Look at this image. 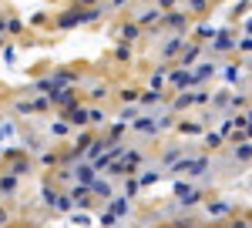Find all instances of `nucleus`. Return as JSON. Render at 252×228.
Masks as SVG:
<instances>
[{
	"instance_id": "18",
	"label": "nucleus",
	"mask_w": 252,
	"mask_h": 228,
	"mask_svg": "<svg viewBox=\"0 0 252 228\" xmlns=\"http://www.w3.org/2000/svg\"><path fill=\"white\" fill-rule=\"evenodd\" d=\"M20 141H24V151H27V154H37L40 148H47V138H40V134H34L31 128H24V134H20Z\"/></svg>"
},
{
	"instance_id": "32",
	"label": "nucleus",
	"mask_w": 252,
	"mask_h": 228,
	"mask_svg": "<svg viewBox=\"0 0 252 228\" xmlns=\"http://www.w3.org/2000/svg\"><path fill=\"white\" fill-rule=\"evenodd\" d=\"M104 121H108V111L97 108V104H91V108H88V128H101Z\"/></svg>"
},
{
	"instance_id": "47",
	"label": "nucleus",
	"mask_w": 252,
	"mask_h": 228,
	"mask_svg": "<svg viewBox=\"0 0 252 228\" xmlns=\"http://www.w3.org/2000/svg\"><path fill=\"white\" fill-rule=\"evenodd\" d=\"M246 10H249V0H239L235 10H232V17H246Z\"/></svg>"
},
{
	"instance_id": "12",
	"label": "nucleus",
	"mask_w": 252,
	"mask_h": 228,
	"mask_svg": "<svg viewBox=\"0 0 252 228\" xmlns=\"http://www.w3.org/2000/svg\"><path fill=\"white\" fill-rule=\"evenodd\" d=\"M168 87H148V91H141L138 94V108H158V104H165L168 101Z\"/></svg>"
},
{
	"instance_id": "46",
	"label": "nucleus",
	"mask_w": 252,
	"mask_h": 228,
	"mask_svg": "<svg viewBox=\"0 0 252 228\" xmlns=\"http://www.w3.org/2000/svg\"><path fill=\"white\" fill-rule=\"evenodd\" d=\"M0 57H3V64H14L17 60V47H0Z\"/></svg>"
},
{
	"instance_id": "6",
	"label": "nucleus",
	"mask_w": 252,
	"mask_h": 228,
	"mask_svg": "<svg viewBox=\"0 0 252 228\" xmlns=\"http://www.w3.org/2000/svg\"><path fill=\"white\" fill-rule=\"evenodd\" d=\"M229 51H235V37H232V30H215V37L205 44V54H229Z\"/></svg>"
},
{
	"instance_id": "2",
	"label": "nucleus",
	"mask_w": 252,
	"mask_h": 228,
	"mask_svg": "<svg viewBox=\"0 0 252 228\" xmlns=\"http://www.w3.org/2000/svg\"><path fill=\"white\" fill-rule=\"evenodd\" d=\"M10 111H14V117H34V114H47V111H51V101H47V94L17 97Z\"/></svg>"
},
{
	"instance_id": "11",
	"label": "nucleus",
	"mask_w": 252,
	"mask_h": 228,
	"mask_svg": "<svg viewBox=\"0 0 252 228\" xmlns=\"http://www.w3.org/2000/svg\"><path fill=\"white\" fill-rule=\"evenodd\" d=\"M192 74H195V84H209V81H215L219 77V64H212V60H195L192 64Z\"/></svg>"
},
{
	"instance_id": "24",
	"label": "nucleus",
	"mask_w": 252,
	"mask_h": 228,
	"mask_svg": "<svg viewBox=\"0 0 252 228\" xmlns=\"http://www.w3.org/2000/svg\"><path fill=\"white\" fill-rule=\"evenodd\" d=\"M88 97H91V104L108 101V97H111V84H108V81H91V91H88Z\"/></svg>"
},
{
	"instance_id": "52",
	"label": "nucleus",
	"mask_w": 252,
	"mask_h": 228,
	"mask_svg": "<svg viewBox=\"0 0 252 228\" xmlns=\"http://www.w3.org/2000/svg\"><path fill=\"white\" fill-rule=\"evenodd\" d=\"M94 3H101V0H74V7H94Z\"/></svg>"
},
{
	"instance_id": "26",
	"label": "nucleus",
	"mask_w": 252,
	"mask_h": 228,
	"mask_svg": "<svg viewBox=\"0 0 252 228\" xmlns=\"http://www.w3.org/2000/svg\"><path fill=\"white\" fill-rule=\"evenodd\" d=\"M246 108H249V87L229 91V111H246Z\"/></svg>"
},
{
	"instance_id": "31",
	"label": "nucleus",
	"mask_w": 252,
	"mask_h": 228,
	"mask_svg": "<svg viewBox=\"0 0 252 228\" xmlns=\"http://www.w3.org/2000/svg\"><path fill=\"white\" fill-rule=\"evenodd\" d=\"M17 138V117H0V141Z\"/></svg>"
},
{
	"instance_id": "10",
	"label": "nucleus",
	"mask_w": 252,
	"mask_h": 228,
	"mask_svg": "<svg viewBox=\"0 0 252 228\" xmlns=\"http://www.w3.org/2000/svg\"><path fill=\"white\" fill-rule=\"evenodd\" d=\"M135 178H138L141 188H152V185H158V181L165 178V168H161V165H141V168L135 171Z\"/></svg>"
},
{
	"instance_id": "37",
	"label": "nucleus",
	"mask_w": 252,
	"mask_h": 228,
	"mask_svg": "<svg viewBox=\"0 0 252 228\" xmlns=\"http://www.w3.org/2000/svg\"><path fill=\"white\" fill-rule=\"evenodd\" d=\"M131 57H135L131 44H118V47H115V60H118V64H131Z\"/></svg>"
},
{
	"instance_id": "28",
	"label": "nucleus",
	"mask_w": 252,
	"mask_h": 228,
	"mask_svg": "<svg viewBox=\"0 0 252 228\" xmlns=\"http://www.w3.org/2000/svg\"><path fill=\"white\" fill-rule=\"evenodd\" d=\"M58 158H61V154L54 151V148H40L37 158H34V165H37V168H54V165H58Z\"/></svg>"
},
{
	"instance_id": "15",
	"label": "nucleus",
	"mask_w": 252,
	"mask_h": 228,
	"mask_svg": "<svg viewBox=\"0 0 252 228\" xmlns=\"http://www.w3.org/2000/svg\"><path fill=\"white\" fill-rule=\"evenodd\" d=\"M0 198H20V178L10 171H0Z\"/></svg>"
},
{
	"instance_id": "34",
	"label": "nucleus",
	"mask_w": 252,
	"mask_h": 228,
	"mask_svg": "<svg viewBox=\"0 0 252 228\" xmlns=\"http://www.w3.org/2000/svg\"><path fill=\"white\" fill-rule=\"evenodd\" d=\"M121 191H125L128 198H138V195H141V185H138L135 174H125V178H121Z\"/></svg>"
},
{
	"instance_id": "42",
	"label": "nucleus",
	"mask_w": 252,
	"mask_h": 228,
	"mask_svg": "<svg viewBox=\"0 0 252 228\" xmlns=\"http://www.w3.org/2000/svg\"><path fill=\"white\" fill-rule=\"evenodd\" d=\"M97 225H118V215L108 208V205H104V211L97 215Z\"/></svg>"
},
{
	"instance_id": "20",
	"label": "nucleus",
	"mask_w": 252,
	"mask_h": 228,
	"mask_svg": "<svg viewBox=\"0 0 252 228\" xmlns=\"http://www.w3.org/2000/svg\"><path fill=\"white\" fill-rule=\"evenodd\" d=\"M94 174H97V168L91 165V161H84V158L74 161V181H78V185H91V178H94Z\"/></svg>"
},
{
	"instance_id": "50",
	"label": "nucleus",
	"mask_w": 252,
	"mask_h": 228,
	"mask_svg": "<svg viewBox=\"0 0 252 228\" xmlns=\"http://www.w3.org/2000/svg\"><path fill=\"white\" fill-rule=\"evenodd\" d=\"M31 24H34V27H40V24H47V14H44V10H40V14H34V17H31Z\"/></svg>"
},
{
	"instance_id": "35",
	"label": "nucleus",
	"mask_w": 252,
	"mask_h": 228,
	"mask_svg": "<svg viewBox=\"0 0 252 228\" xmlns=\"http://www.w3.org/2000/svg\"><path fill=\"white\" fill-rule=\"evenodd\" d=\"M47 134H51V138H67V134H71V124H67L64 117H54L51 128H47Z\"/></svg>"
},
{
	"instance_id": "49",
	"label": "nucleus",
	"mask_w": 252,
	"mask_h": 228,
	"mask_svg": "<svg viewBox=\"0 0 252 228\" xmlns=\"http://www.w3.org/2000/svg\"><path fill=\"white\" fill-rule=\"evenodd\" d=\"M158 10H172V7H178V0H155Z\"/></svg>"
},
{
	"instance_id": "40",
	"label": "nucleus",
	"mask_w": 252,
	"mask_h": 228,
	"mask_svg": "<svg viewBox=\"0 0 252 228\" xmlns=\"http://www.w3.org/2000/svg\"><path fill=\"white\" fill-rule=\"evenodd\" d=\"M138 114H141V108H138V104H125V108H121V114H118V121H125V124H128V121H131V117H138Z\"/></svg>"
},
{
	"instance_id": "54",
	"label": "nucleus",
	"mask_w": 252,
	"mask_h": 228,
	"mask_svg": "<svg viewBox=\"0 0 252 228\" xmlns=\"http://www.w3.org/2000/svg\"><path fill=\"white\" fill-rule=\"evenodd\" d=\"M0 47H3V34H0Z\"/></svg>"
},
{
	"instance_id": "21",
	"label": "nucleus",
	"mask_w": 252,
	"mask_h": 228,
	"mask_svg": "<svg viewBox=\"0 0 252 228\" xmlns=\"http://www.w3.org/2000/svg\"><path fill=\"white\" fill-rule=\"evenodd\" d=\"M249 158H252V141H235L232 144V161L249 168Z\"/></svg>"
},
{
	"instance_id": "3",
	"label": "nucleus",
	"mask_w": 252,
	"mask_h": 228,
	"mask_svg": "<svg viewBox=\"0 0 252 228\" xmlns=\"http://www.w3.org/2000/svg\"><path fill=\"white\" fill-rule=\"evenodd\" d=\"M155 27H158V30H185V34H189V27H192V14L172 7V10L161 14V20H158Z\"/></svg>"
},
{
	"instance_id": "30",
	"label": "nucleus",
	"mask_w": 252,
	"mask_h": 228,
	"mask_svg": "<svg viewBox=\"0 0 252 228\" xmlns=\"http://www.w3.org/2000/svg\"><path fill=\"white\" fill-rule=\"evenodd\" d=\"M168 67H172V60H165V64H158L152 77H148V87H165V74H168Z\"/></svg>"
},
{
	"instance_id": "7",
	"label": "nucleus",
	"mask_w": 252,
	"mask_h": 228,
	"mask_svg": "<svg viewBox=\"0 0 252 228\" xmlns=\"http://www.w3.org/2000/svg\"><path fill=\"white\" fill-rule=\"evenodd\" d=\"M47 84H51V91H58V87H71V84H81V74H78V71H71V67H58V71L47 74ZM51 91H47V94H51Z\"/></svg>"
},
{
	"instance_id": "51",
	"label": "nucleus",
	"mask_w": 252,
	"mask_h": 228,
	"mask_svg": "<svg viewBox=\"0 0 252 228\" xmlns=\"http://www.w3.org/2000/svg\"><path fill=\"white\" fill-rule=\"evenodd\" d=\"M0 225H10V211L0 205Z\"/></svg>"
},
{
	"instance_id": "8",
	"label": "nucleus",
	"mask_w": 252,
	"mask_h": 228,
	"mask_svg": "<svg viewBox=\"0 0 252 228\" xmlns=\"http://www.w3.org/2000/svg\"><path fill=\"white\" fill-rule=\"evenodd\" d=\"M58 117H64L71 128H88V104H81V101H74L71 108H61Z\"/></svg>"
},
{
	"instance_id": "13",
	"label": "nucleus",
	"mask_w": 252,
	"mask_h": 228,
	"mask_svg": "<svg viewBox=\"0 0 252 228\" xmlns=\"http://www.w3.org/2000/svg\"><path fill=\"white\" fill-rule=\"evenodd\" d=\"M232 211H235L232 198H212V201H205V215H209V218H225V215H232Z\"/></svg>"
},
{
	"instance_id": "9",
	"label": "nucleus",
	"mask_w": 252,
	"mask_h": 228,
	"mask_svg": "<svg viewBox=\"0 0 252 228\" xmlns=\"http://www.w3.org/2000/svg\"><path fill=\"white\" fill-rule=\"evenodd\" d=\"M131 201H135V198H128L125 191H115V195H111L104 205H108V208L118 215V222H125V218H131Z\"/></svg>"
},
{
	"instance_id": "17",
	"label": "nucleus",
	"mask_w": 252,
	"mask_h": 228,
	"mask_svg": "<svg viewBox=\"0 0 252 228\" xmlns=\"http://www.w3.org/2000/svg\"><path fill=\"white\" fill-rule=\"evenodd\" d=\"M67 195H71L74 208H91V191H88V185H78V181H71Z\"/></svg>"
},
{
	"instance_id": "29",
	"label": "nucleus",
	"mask_w": 252,
	"mask_h": 228,
	"mask_svg": "<svg viewBox=\"0 0 252 228\" xmlns=\"http://www.w3.org/2000/svg\"><path fill=\"white\" fill-rule=\"evenodd\" d=\"M182 154H185V144H172V148H165V151H161L158 165H161V168H168V165H172V161H178Z\"/></svg>"
},
{
	"instance_id": "19",
	"label": "nucleus",
	"mask_w": 252,
	"mask_h": 228,
	"mask_svg": "<svg viewBox=\"0 0 252 228\" xmlns=\"http://www.w3.org/2000/svg\"><path fill=\"white\" fill-rule=\"evenodd\" d=\"M115 37H118V44H135V40L141 37V27H138L135 20H128V24H121L115 30Z\"/></svg>"
},
{
	"instance_id": "55",
	"label": "nucleus",
	"mask_w": 252,
	"mask_h": 228,
	"mask_svg": "<svg viewBox=\"0 0 252 228\" xmlns=\"http://www.w3.org/2000/svg\"><path fill=\"white\" fill-rule=\"evenodd\" d=\"M0 154H3V141H0Z\"/></svg>"
},
{
	"instance_id": "48",
	"label": "nucleus",
	"mask_w": 252,
	"mask_h": 228,
	"mask_svg": "<svg viewBox=\"0 0 252 228\" xmlns=\"http://www.w3.org/2000/svg\"><path fill=\"white\" fill-rule=\"evenodd\" d=\"M128 3H131V0H108L104 7H108V10H121V7H128Z\"/></svg>"
},
{
	"instance_id": "45",
	"label": "nucleus",
	"mask_w": 252,
	"mask_h": 228,
	"mask_svg": "<svg viewBox=\"0 0 252 228\" xmlns=\"http://www.w3.org/2000/svg\"><path fill=\"white\" fill-rule=\"evenodd\" d=\"M235 47H239V51H242V54L249 57V51H252V40H249V34H246V30H242V40L235 37Z\"/></svg>"
},
{
	"instance_id": "23",
	"label": "nucleus",
	"mask_w": 252,
	"mask_h": 228,
	"mask_svg": "<svg viewBox=\"0 0 252 228\" xmlns=\"http://www.w3.org/2000/svg\"><path fill=\"white\" fill-rule=\"evenodd\" d=\"M172 128H175L178 134H185V138H198V134L205 131V124H202V121H178V117H175Z\"/></svg>"
},
{
	"instance_id": "38",
	"label": "nucleus",
	"mask_w": 252,
	"mask_h": 228,
	"mask_svg": "<svg viewBox=\"0 0 252 228\" xmlns=\"http://www.w3.org/2000/svg\"><path fill=\"white\" fill-rule=\"evenodd\" d=\"M67 215H71V222H74V225H94V218L88 215V208H71Z\"/></svg>"
},
{
	"instance_id": "14",
	"label": "nucleus",
	"mask_w": 252,
	"mask_h": 228,
	"mask_svg": "<svg viewBox=\"0 0 252 228\" xmlns=\"http://www.w3.org/2000/svg\"><path fill=\"white\" fill-rule=\"evenodd\" d=\"M88 191H91V198H101V201H108V198L115 195V185H111L104 174H94V178H91V185H88Z\"/></svg>"
},
{
	"instance_id": "27",
	"label": "nucleus",
	"mask_w": 252,
	"mask_h": 228,
	"mask_svg": "<svg viewBox=\"0 0 252 228\" xmlns=\"http://www.w3.org/2000/svg\"><path fill=\"white\" fill-rule=\"evenodd\" d=\"M198 138H202V148H205V151H219V148L225 144V138L219 131H202Z\"/></svg>"
},
{
	"instance_id": "43",
	"label": "nucleus",
	"mask_w": 252,
	"mask_h": 228,
	"mask_svg": "<svg viewBox=\"0 0 252 228\" xmlns=\"http://www.w3.org/2000/svg\"><path fill=\"white\" fill-rule=\"evenodd\" d=\"M219 134H222V138H229V134H232V111H225L222 124H219Z\"/></svg>"
},
{
	"instance_id": "53",
	"label": "nucleus",
	"mask_w": 252,
	"mask_h": 228,
	"mask_svg": "<svg viewBox=\"0 0 252 228\" xmlns=\"http://www.w3.org/2000/svg\"><path fill=\"white\" fill-rule=\"evenodd\" d=\"M0 34H7V14L0 10Z\"/></svg>"
},
{
	"instance_id": "36",
	"label": "nucleus",
	"mask_w": 252,
	"mask_h": 228,
	"mask_svg": "<svg viewBox=\"0 0 252 228\" xmlns=\"http://www.w3.org/2000/svg\"><path fill=\"white\" fill-rule=\"evenodd\" d=\"M104 124H108V141H115V138H125V131H128V124H125V121H111V117H108Z\"/></svg>"
},
{
	"instance_id": "25",
	"label": "nucleus",
	"mask_w": 252,
	"mask_h": 228,
	"mask_svg": "<svg viewBox=\"0 0 252 228\" xmlns=\"http://www.w3.org/2000/svg\"><path fill=\"white\" fill-rule=\"evenodd\" d=\"M161 14H165V10H158L155 3H152V7H145V10H138L135 24H138V27H152V24H158V20H161Z\"/></svg>"
},
{
	"instance_id": "39",
	"label": "nucleus",
	"mask_w": 252,
	"mask_h": 228,
	"mask_svg": "<svg viewBox=\"0 0 252 228\" xmlns=\"http://www.w3.org/2000/svg\"><path fill=\"white\" fill-rule=\"evenodd\" d=\"M138 94H141L138 87H121V91H118V101H121V104H138Z\"/></svg>"
},
{
	"instance_id": "44",
	"label": "nucleus",
	"mask_w": 252,
	"mask_h": 228,
	"mask_svg": "<svg viewBox=\"0 0 252 228\" xmlns=\"http://www.w3.org/2000/svg\"><path fill=\"white\" fill-rule=\"evenodd\" d=\"M20 30H24V20L20 17H7V34L14 37V34H20Z\"/></svg>"
},
{
	"instance_id": "16",
	"label": "nucleus",
	"mask_w": 252,
	"mask_h": 228,
	"mask_svg": "<svg viewBox=\"0 0 252 228\" xmlns=\"http://www.w3.org/2000/svg\"><path fill=\"white\" fill-rule=\"evenodd\" d=\"M58 198H61V188L51 185V181H44V188H40V205L51 211V215H58Z\"/></svg>"
},
{
	"instance_id": "33",
	"label": "nucleus",
	"mask_w": 252,
	"mask_h": 228,
	"mask_svg": "<svg viewBox=\"0 0 252 228\" xmlns=\"http://www.w3.org/2000/svg\"><path fill=\"white\" fill-rule=\"evenodd\" d=\"M209 104H212V111H229V87L225 91H212Z\"/></svg>"
},
{
	"instance_id": "5",
	"label": "nucleus",
	"mask_w": 252,
	"mask_h": 228,
	"mask_svg": "<svg viewBox=\"0 0 252 228\" xmlns=\"http://www.w3.org/2000/svg\"><path fill=\"white\" fill-rule=\"evenodd\" d=\"M3 171H10V174H17V178H31L34 171H37V165H34V158H27V151L17 154V158H7L3 161Z\"/></svg>"
},
{
	"instance_id": "22",
	"label": "nucleus",
	"mask_w": 252,
	"mask_h": 228,
	"mask_svg": "<svg viewBox=\"0 0 252 228\" xmlns=\"http://www.w3.org/2000/svg\"><path fill=\"white\" fill-rule=\"evenodd\" d=\"M182 3V10H189L192 17H205L209 10H212V0H178Z\"/></svg>"
},
{
	"instance_id": "4",
	"label": "nucleus",
	"mask_w": 252,
	"mask_h": 228,
	"mask_svg": "<svg viewBox=\"0 0 252 228\" xmlns=\"http://www.w3.org/2000/svg\"><path fill=\"white\" fill-rule=\"evenodd\" d=\"M185 40H189L185 30H168V34L161 37V44H158V57H161V60H175V54L185 47Z\"/></svg>"
},
{
	"instance_id": "41",
	"label": "nucleus",
	"mask_w": 252,
	"mask_h": 228,
	"mask_svg": "<svg viewBox=\"0 0 252 228\" xmlns=\"http://www.w3.org/2000/svg\"><path fill=\"white\" fill-rule=\"evenodd\" d=\"M71 208H74V201H71V195H67V191H61V198H58V215H67Z\"/></svg>"
},
{
	"instance_id": "1",
	"label": "nucleus",
	"mask_w": 252,
	"mask_h": 228,
	"mask_svg": "<svg viewBox=\"0 0 252 228\" xmlns=\"http://www.w3.org/2000/svg\"><path fill=\"white\" fill-rule=\"evenodd\" d=\"M108 7L104 3H94V7H71V10H61L58 20H54V27L58 30H71V27H84V24H94V20H101V14H104Z\"/></svg>"
}]
</instances>
